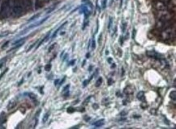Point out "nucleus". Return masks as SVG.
Returning a JSON list of instances; mask_svg holds the SVG:
<instances>
[{
  "mask_svg": "<svg viewBox=\"0 0 176 129\" xmlns=\"http://www.w3.org/2000/svg\"><path fill=\"white\" fill-rule=\"evenodd\" d=\"M49 112H47L46 115H44L43 119H42V123H46V122L48 120V119H49Z\"/></svg>",
  "mask_w": 176,
  "mask_h": 129,
  "instance_id": "nucleus-7",
  "label": "nucleus"
},
{
  "mask_svg": "<svg viewBox=\"0 0 176 129\" xmlns=\"http://www.w3.org/2000/svg\"><path fill=\"white\" fill-rule=\"evenodd\" d=\"M126 26H127V23H125V22H123V25H122V27H123V28H122V30H123V32H124V31H125V27H126Z\"/></svg>",
  "mask_w": 176,
  "mask_h": 129,
  "instance_id": "nucleus-16",
  "label": "nucleus"
},
{
  "mask_svg": "<svg viewBox=\"0 0 176 129\" xmlns=\"http://www.w3.org/2000/svg\"><path fill=\"white\" fill-rule=\"evenodd\" d=\"M46 2V0H35V8L38 10L39 8H42V6L44 5Z\"/></svg>",
  "mask_w": 176,
  "mask_h": 129,
  "instance_id": "nucleus-4",
  "label": "nucleus"
},
{
  "mask_svg": "<svg viewBox=\"0 0 176 129\" xmlns=\"http://www.w3.org/2000/svg\"><path fill=\"white\" fill-rule=\"evenodd\" d=\"M59 81H60V80H56L55 81H54V85H57L58 83H59Z\"/></svg>",
  "mask_w": 176,
  "mask_h": 129,
  "instance_id": "nucleus-23",
  "label": "nucleus"
},
{
  "mask_svg": "<svg viewBox=\"0 0 176 129\" xmlns=\"http://www.w3.org/2000/svg\"><path fill=\"white\" fill-rule=\"evenodd\" d=\"M154 7L158 11H164L166 9V4H164L161 1H157L154 3Z\"/></svg>",
  "mask_w": 176,
  "mask_h": 129,
  "instance_id": "nucleus-3",
  "label": "nucleus"
},
{
  "mask_svg": "<svg viewBox=\"0 0 176 129\" xmlns=\"http://www.w3.org/2000/svg\"><path fill=\"white\" fill-rule=\"evenodd\" d=\"M74 111H75V109H74L73 107H69L68 109H67V112H70V113L73 112Z\"/></svg>",
  "mask_w": 176,
  "mask_h": 129,
  "instance_id": "nucleus-17",
  "label": "nucleus"
},
{
  "mask_svg": "<svg viewBox=\"0 0 176 129\" xmlns=\"http://www.w3.org/2000/svg\"><path fill=\"white\" fill-rule=\"evenodd\" d=\"M24 39H25V38H21V39L17 40V41H16V42H13V46H16V45L21 43V42H24Z\"/></svg>",
  "mask_w": 176,
  "mask_h": 129,
  "instance_id": "nucleus-9",
  "label": "nucleus"
},
{
  "mask_svg": "<svg viewBox=\"0 0 176 129\" xmlns=\"http://www.w3.org/2000/svg\"><path fill=\"white\" fill-rule=\"evenodd\" d=\"M16 106V100H12V101L9 102V104L8 105V110H12V109H13V108L15 107Z\"/></svg>",
  "mask_w": 176,
  "mask_h": 129,
  "instance_id": "nucleus-5",
  "label": "nucleus"
},
{
  "mask_svg": "<svg viewBox=\"0 0 176 129\" xmlns=\"http://www.w3.org/2000/svg\"><path fill=\"white\" fill-rule=\"evenodd\" d=\"M95 40L93 39V43H92V49H95Z\"/></svg>",
  "mask_w": 176,
  "mask_h": 129,
  "instance_id": "nucleus-18",
  "label": "nucleus"
},
{
  "mask_svg": "<svg viewBox=\"0 0 176 129\" xmlns=\"http://www.w3.org/2000/svg\"><path fill=\"white\" fill-rule=\"evenodd\" d=\"M50 68H51V65H50V64H47V65L45 67V69H46V71H47V72L50 70Z\"/></svg>",
  "mask_w": 176,
  "mask_h": 129,
  "instance_id": "nucleus-14",
  "label": "nucleus"
},
{
  "mask_svg": "<svg viewBox=\"0 0 176 129\" xmlns=\"http://www.w3.org/2000/svg\"><path fill=\"white\" fill-rule=\"evenodd\" d=\"M69 87H70L69 85H68L66 86V87L64 89V90H63V92H64H64H67V90H68V89H69Z\"/></svg>",
  "mask_w": 176,
  "mask_h": 129,
  "instance_id": "nucleus-19",
  "label": "nucleus"
},
{
  "mask_svg": "<svg viewBox=\"0 0 176 129\" xmlns=\"http://www.w3.org/2000/svg\"><path fill=\"white\" fill-rule=\"evenodd\" d=\"M170 97H173V100H175V91H173L170 93Z\"/></svg>",
  "mask_w": 176,
  "mask_h": 129,
  "instance_id": "nucleus-15",
  "label": "nucleus"
},
{
  "mask_svg": "<svg viewBox=\"0 0 176 129\" xmlns=\"http://www.w3.org/2000/svg\"><path fill=\"white\" fill-rule=\"evenodd\" d=\"M101 83H102V78H98V80H97V82H96L95 85L96 87H99V86L101 85Z\"/></svg>",
  "mask_w": 176,
  "mask_h": 129,
  "instance_id": "nucleus-10",
  "label": "nucleus"
},
{
  "mask_svg": "<svg viewBox=\"0 0 176 129\" xmlns=\"http://www.w3.org/2000/svg\"><path fill=\"white\" fill-rule=\"evenodd\" d=\"M39 16V15H37V16H34V17H32V18L30 19L29 20V21H32V20H35V19H37Z\"/></svg>",
  "mask_w": 176,
  "mask_h": 129,
  "instance_id": "nucleus-20",
  "label": "nucleus"
},
{
  "mask_svg": "<svg viewBox=\"0 0 176 129\" xmlns=\"http://www.w3.org/2000/svg\"><path fill=\"white\" fill-rule=\"evenodd\" d=\"M15 0H4L0 8V19L5 20L12 16Z\"/></svg>",
  "mask_w": 176,
  "mask_h": 129,
  "instance_id": "nucleus-1",
  "label": "nucleus"
},
{
  "mask_svg": "<svg viewBox=\"0 0 176 129\" xmlns=\"http://www.w3.org/2000/svg\"><path fill=\"white\" fill-rule=\"evenodd\" d=\"M8 43H9V42H7L6 43L4 44L3 46V47H2L3 49H4V48H6V47H7V46H8Z\"/></svg>",
  "mask_w": 176,
  "mask_h": 129,
  "instance_id": "nucleus-21",
  "label": "nucleus"
},
{
  "mask_svg": "<svg viewBox=\"0 0 176 129\" xmlns=\"http://www.w3.org/2000/svg\"><path fill=\"white\" fill-rule=\"evenodd\" d=\"M5 61H6V59H5V58H4V59H3L0 60V68H3V66Z\"/></svg>",
  "mask_w": 176,
  "mask_h": 129,
  "instance_id": "nucleus-12",
  "label": "nucleus"
},
{
  "mask_svg": "<svg viewBox=\"0 0 176 129\" xmlns=\"http://www.w3.org/2000/svg\"><path fill=\"white\" fill-rule=\"evenodd\" d=\"M111 26H112V18H110L109 24H108V30H109V31H111Z\"/></svg>",
  "mask_w": 176,
  "mask_h": 129,
  "instance_id": "nucleus-13",
  "label": "nucleus"
},
{
  "mask_svg": "<svg viewBox=\"0 0 176 129\" xmlns=\"http://www.w3.org/2000/svg\"><path fill=\"white\" fill-rule=\"evenodd\" d=\"M26 9L24 0H15L12 16L14 17H19L22 16Z\"/></svg>",
  "mask_w": 176,
  "mask_h": 129,
  "instance_id": "nucleus-2",
  "label": "nucleus"
},
{
  "mask_svg": "<svg viewBox=\"0 0 176 129\" xmlns=\"http://www.w3.org/2000/svg\"><path fill=\"white\" fill-rule=\"evenodd\" d=\"M112 82H113L112 79H109V80H108V85H111Z\"/></svg>",
  "mask_w": 176,
  "mask_h": 129,
  "instance_id": "nucleus-22",
  "label": "nucleus"
},
{
  "mask_svg": "<svg viewBox=\"0 0 176 129\" xmlns=\"http://www.w3.org/2000/svg\"><path fill=\"white\" fill-rule=\"evenodd\" d=\"M27 95H28V97H29L32 100H36V98H37V96H36L35 94H34V93H27Z\"/></svg>",
  "mask_w": 176,
  "mask_h": 129,
  "instance_id": "nucleus-11",
  "label": "nucleus"
},
{
  "mask_svg": "<svg viewBox=\"0 0 176 129\" xmlns=\"http://www.w3.org/2000/svg\"><path fill=\"white\" fill-rule=\"evenodd\" d=\"M104 122H105V120L104 119H100V120H98V121L95 122V123H93V125L95 126V127H101V126H102L103 124H104Z\"/></svg>",
  "mask_w": 176,
  "mask_h": 129,
  "instance_id": "nucleus-6",
  "label": "nucleus"
},
{
  "mask_svg": "<svg viewBox=\"0 0 176 129\" xmlns=\"http://www.w3.org/2000/svg\"><path fill=\"white\" fill-rule=\"evenodd\" d=\"M137 97H138L139 99H141V101H144V93L143 92H140L138 93V95H137Z\"/></svg>",
  "mask_w": 176,
  "mask_h": 129,
  "instance_id": "nucleus-8",
  "label": "nucleus"
},
{
  "mask_svg": "<svg viewBox=\"0 0 176 129\" xmlns=\"http://www.w3.org/2000/svg\"><path fill=\"white\" fill-rule=\"evenodd\" d=\"M111 59H112L111 58H109V59H108V62H109L110 64H111Z\"/></svg>",
  "mask_w": 176,
  "mask_h": 129,
  "instance_id": "nucleus-24",
  "label": "nucleus"
}]
</instances>
